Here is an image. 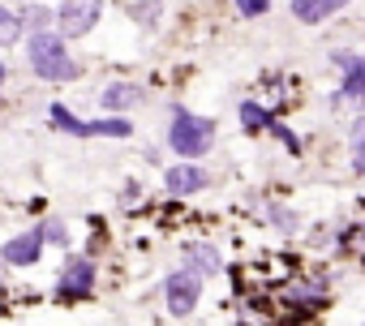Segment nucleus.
I'll return each mask as SVG.
<instances>
[{"instance_id":"9","label":"nucleus","mask_w":365,"mask_h":326,"mask_svg":"<svg viewBox=\"0 0 365 326\" xmlns=\"http://www.w3.org/2000/svg\"><path fill=\"white\" fill-rule=\"evenodd\" d=\"M95 103H99L103 116H133V112L146 103V86L133 82V78H112L108 86H99Z\"/></svg>"},{"instance_id":"19","label":"nucleus","mask_w":365,"mask_h":326,"mask_svg":"<svg viewBox=\"0 0 365 326\" xmlns=\"http://www.w3.org/2000/svg\"><path fill=\"white\" fill-rule=\"evenodd\" d=\"M39 232H43V245H48V249H61V253L73 249V228H69V219H61V215H39Z\"/></svg>"},{"instance_id":"28","label":"nucleus","mask_w":365,"mask_h":326,"mask_svg":"<svg viewBox=\"0 0 365 326\" xmlns=\"http://www.w3.org/2000/svg\"><path fill=\"white\" fill-rule=\"evenodd\" d=\"M361 241H365V224H361Z\"/></svg>"},{"instance_id":"8","label":"nucleus","mask_w":365,"mask_h":326,"mask_svg":"<svg viewBox=\"0 0 365 326\" xmlns=\"http://www.w3.org/2000/svg\"><path fill=\"white\" fill-rule=\"evenodd\" d=\"M43 253H48V245H43L39 224H31V228L14 232L9 241H0V262H5L9 270H31V266H39V262H43Z\"/></svg>"},{"instance_id":"1","label":"nucleus","mask_w":365,"mask_h":326,"mask_svg":"<svg viewBox=\"0 0 365 326\" xmlns=\"http://www.w3.org/2000/svg\"><path fill=\"white\" fill-rule=\"evenodd\" d=\"M220 142V125L215 116H202L185 103H168V125H163V150L172 159H190L202 163Z\"/></svg>"},{"instance_id":"16","label":"nucleus","mask_w":365,"mask_h":326,"mask_svg":"<svg viewBox=\"0 0 365 326\" xmlns=\"http://www.w3.org/2000/svg\"><path fill=\"white\" fill-rule=\"evenodd\" d=\"M18 14V26H22V39L26 35H39V31H56V9L43 5V0H22V9Z\"/></svg>"},{"instance_id":"7","label":"nucleus","mask_w":365,"mask_h":326,"mask_svg":"<svg viewBox=\"0 0 365 326\" xmlns=\"http://www.w3.org/2000/svg\"><path fill=\"white\" fill-rule=\"evenodd\" d=\"M202 189H211V168L202 163H190V159H172L163 163V194L185 202V198H198Z\"/></svg>"},{"instance_id":"24","label":"nucleus","mask_w":365,"mask_h":326,"mask_svg":"<svg viewBox=\"0 0 365 326\" xmlns=\"http://www.w3.org/2000/svg\"><path fill=\"white\" fill-rule=\"evenodd\" d=\"M305 245H309V253H331V224L305 228Z\"/></svg>"},{"instance_id":"2","label":"nucleus","mask_w":365,"mask_h":326,"mask_svg":"<svg viewBox=\"0 0 365 326\" xmlns=\"http://www.w3.org/2000/svg\"><path fill=\"white\" fill-rule=\"evenodd\" d=\"M22 52H26V69L48 82V86H73L86 78V65L73 56V43L61 39L56 31H39V35H26L22 39Z\"/></svg>"},{"instance_id":"3","label":"nucleus","mask_w":365,"mask_h":326,"mask_svg":"<svg viewBox=\"0 0 365 326\" xmlns=\"http://www.w3.org/2000/svg\"><path fill=\"white\" fill-rule=\"evenodd\" d=\"M95 296H99V258L69 249L52 279V300L56 305H91Z\"/></svg>"},{"instance_id":"27","label":"nucleus","mask_w":365,"mask_h":326,"mask_svg":"<svg viewBox=\"0 0 365 326\" xmlns=\"http://www.w3.org/2000/svg\"><path fill=\"white\" fill-rule=\"evenodd\" d=\"M5 292H9V266L0 262V296H5Z\"/></svg>"},{"instance_id":"22","label":"nucleus","mask_w":365,"mask_h":326,"mask_svg":"<svg viewBox=\"0 0 365 326\" xmlns=\"http://www.w3.org/2000/svg\"><path fill=\"white\" fill-rule=\"evenodd\" d=\"M14 43H22V26H18V14L0 0V52H9Z\"/></svg>"},{"instance_id":"20","label":"nucleus","mask_w":365,"mask_h":326,"mask_svg":"<svg viewBox=\"0 0 365 326\" xmlns=\"http://www.w3.org/2000/svg\"><path fill=\"white\" fill-rule=\"evenodd\" d=\"M163 0H133V5H129V18L142 26V31H159L163 26Z\"/></svg>"},{"instance_id":"29","label":"nucleus","mask_w":365,"mask_h":326,"mask_svg":"<svg viewBox=\"0 0 365 326\" xmlns=\"http://www.w3.org/2000/svg\"><path fill=\"white\" fill-rule=\"evenodd\" d=\"M361 326H365V322H361Z\"/></svg>"},{"instance_id":"5","label":"nucleus","mask_w":365,"mask_h":326,"mask_svg":"<svg viewBox=\"0 0 365 326\" xmlns=\"http://www.w3.org/2000/svg\"><path fill=\"white\" fill-rule=\"evenodd\" d=\"M56 35L78 43L86 35H95V26L103 22V9H108V0H56Z\"/></svg>"},{"instance_id":"11","label":"nucleus","mask_w":365,"mask_h":326,"mask_svg":"<svg viewBox=\"0 0 365 326\" xmlns=\"http://www.w3.org/2000/svg\"><path fill=\"white\" fill-rule=\"evenodd\" d=\"M180 266H190V270H198L202 279H220L224 270H228V262H224V253L211 245V241H180Z\"/></svg>"},{"instance_id":"25","label":"nucleus","mask_w":365,"mask_h":326,"mask_svg":"<svg viewBox=\"0 0 365 326\" xmlns=\"http://www.w3.org/2000/svg\"><path fill=\"white\" fill-rule=\"evenodd\" d=\"M9 78H14V69H9V61H0V99H5V86H9Z\"/></svg>"},{"instance_id":"4","label":"nucleus","mask_w":365,"mask_h":326,"mask_svg":"<svg viewBox=\"0 0 365 326\" xmlns=\"http://www.w3.org/2000/svg\"><path fill=\"white\" fill-rule=\"evenodd\" d=\"M202 292H207V279L190 266H172L163 275V313L168 317H190L198 305H202Z\"/></svg>"},{"instance_id":"6","label":"nucleus","mask_w":365,"mask_h":326,"mask_svg":"<svg viewBox=\"0 0 365 326\" xmlns=\"http://www.w3.org/2000/svg\"><path fill=\"white\" fill-rule=\"evenodd\" d=\"M331 69L339 73V95H344V107L348 112H365V56L361 52H348V48H335L331 52Z\"/></svg>"},{"instance_id":"21","label":"nucleus","mask_w":365,"mask_h":326,"mask_svg":"<svg viewBox=\"0 0 365 326\" xmlns=\"http://www.w3.org/2000/svg\"><path fill=\"white\" fill-rule=\"evenodd\" d=\"M267 133H271V137H275V142L284 146V154H288V159H301V154H305V137H301V133H297V129H292L288 120H279V116H275Z\"/></svg>"},{"instance_id":"10","label":"nucleus","mask_w":365,"mask_h":326,"mask_svg":"<svg viewBox=\"0 0 365 326\" xmlns=\"http://www.w3.org/2000/svg\"><path fill=\"white\" fill-rule=\"evenodd\" d=\"M279 300L284 305H301V309H318V305L331 300V275L327 270H305L279 292Z\"/></svg>"},{"instance_id":"17","label":"nucleus","mask_w":365,"mask_h":326,"mask_svg":"<svg viewBox=\"0 0 365 326\" xmlns=\"http://www.w3.org/2000/svg\"><path fill=\"white\" fill-rule=\"evenodd\" d=\"M271 120H275V112L267 103H258V99H241L237 103V125H241L245 137H262L271 129Z\"/></svg>"},{"instance_id":"14","label":"nucleus","mask_w":365,"mask_h":326,"mask_svg":"<svg viewBox=\"0 0 365 326\" xmlns=\"http://www.w3.org/2000/svg\"><path fill=\"white\" fill-rule=\"evenodd\" d=\"M133 142L138 137V125L133 116H95L86 120V142Z\"/></svg>"},{"instance_id":"23","label":"nucleus","mask_w":365,"mask_h":326,"mask_svg":"<svg viewBox=\"0 0 365 326\" xmlns=\"http://www.w3.org/2000/svg\"><path fill=\"white\" fill-rule=\"evenodd\" d=\"M232 9H237V18H245V22H262V18L275 9V0H232Z\"/></svg>"},{"instance_id":"15","label":"nucleus","mask_w":365,"mask_h":326,"mask_svg":"<svg viewBox=\"0 0 365 326\" xmlns=\"http://www.w3.org/2000/svg\"><path fill=\"white\" fill-rule=\"evenodd\" d=\"M344 137H348V172L356 181H365V112H352L348 116Z\"/></svg>"},{"instance_id":"18","label":"nucleus","mask_w":365,"mask_h":326,"mask_svg":"<svg viewBox=\"0 0 365 326\" xmlns=\"http://www.w3.org/2000/svg\"><path fill=\"white\" fill-rule=\"evenodd\" d=\"M48 129L52 133H65V137H78V142H86V116H78L69 103H52L48 107Z\"/></svg>"},{"instance_id":"26","label":"nucleus","mask_w":365,"mask_h":326,"mask_svg":"<svg viewBox=\"0 0 365 326\" xmlns=\"http://www.w3.org/2000/svg\"><path fill=\"white\" fill-rule=\"evenodd\" d=\"M327 112H344V95H339V90L327 95Z\"/></svg>"},{"instance_id":"12","label":"nucleus","mask_w":365,"mask_h":326,"mask_svg":"<svg viewBox=\"0 0 365 326\" xmlns=\"http://www.w3.org/2000/svg\"><path fill=\"white\" fill-rule=\"evenodd\" d=\"M352 0H288V14L297 26H322L331 18H339Z\"/></svg>"},{"instance_id":"13","label":"nucleus","mask_w":365,"mask_h":326,"mask_svg":"<svg viewBox=\"0 0 365 326\" xmlns=\"http://www.w3.org/2000/svg\"><path fill=\"white\" fill-rule=\"evenodd\" d=\"M262 219H267L271 232H279L284 241H292V236L305 232V215H301L292 202H284V198H267V202H262Z\"/></svg>"}]
</instances>
